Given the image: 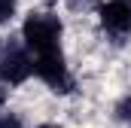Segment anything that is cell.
<instances>
[{
    "label": "cell",
    "instance_id": "9c48e42d",
    "mask_svg": "<svg viewBox=\"0 0 131 128\" xmlns=\"http://www.w3.org/2000/svg\"><path fill=\"white\" fill-rule=\"evenodd\" d=\"M3 101H6V86H0V107H3Z\"/></svg>",
    "mask_w": 131,
    "mask_h": 128
},
{
    "label": "cell",
    "instance_id": "8992f818",
    "mask_svg": "<svg viewBox=\"0 0 131 128\" xmlns=\"http://www.w3.org/2000/svg\"><path fill=\"white\" fill-rule=\"evenodd\" d=\"M113 116L131 128V95H125V98H119V101H116V107H113Z\"/></svg>",
    "mask_w": 131,
    "mask_h": 128
},
{
    "label": "cell",
    "instance_id": "277c9868",
    "mask_svg": "<svg viewBox=\"0 0 131 128\" xmlns=\"http://www.w3.org/2000/svg\"><path fill=\"white\" fill-rule=\"evenodd\" d=\"M101 28L110 34L116 43L131 37V0H107L98 9Z\"/></svg>",
    "mask_w": 131,
    "mask_h": 128
},
{
    "label": "cell",
    "instance_id": "ba28073f",
    "mask_svg": "<svg viewBox=\"0 0 131 128\" xmlns=\"http://www.w3.org/2000/svg\"><path fill=\"white\" fill-rule=\"evenodd\" d=\"M12 12H15V0H0V25H3V22H9V18H12Z\"/></svg>",
    "mask_w": 131,
    "mask_h": 128
},
{
    "label": "cell",
    "instance_id": "6da1fadb",
    "mask_svg": "<svg viewBox=\"0 0 131 128\" xmlns=\"http://www.w3.org/2000/svg\"><path fill=\"white\" fill-rule=\"evenodd\" d=\"M34 76V55L21 37H3L0 40V82L15 89L25 86Z\"/></svg>",
    "mask_w": 131,
    "mask_h": 128
},
{
    "label": "cell",
    "instance_id": "52a82bcc",
    "mask_svg": "<svg viewBox=\"0 0 131 128\" xmlns=\"http://www.w3.org/2000/svg\"><path fill=\"white\" fill-rule=\"evenodd\" d=\"M0 128H25V122H21V116L18 113H0Z\"/></svg>",
    "mask_w": 131,
    "mask_h": 128
},
{
    "label": "cell",
    "instance_id": "30bf717a",
    "mask_svg": "<svg viewBox=\"0 0 131 128\" xmlns=\"http://www.w3.org/2000/svg\"><path fill=\"white\" fill-rule=\"evenodd\" d=\"M37 128H58V125H49V122H43V125H37Z\"/></svg>",
    "mask_w": 131,
    "mask_h": 128
},
{
    "label": "cell",
    "instance_id": "5b68a950",
    "mask_svg": "<svg viewBox=\"0 0 131 128\" xmlns=\"http://www.w3.org/2000/svg\"><path fill=\"white\" fill-rule=\"evenodd\" d=\"M67 9L76 12V15H89V12H98L101 9V0H64Z\"/></svg>",
    "mask_w": 131,
    "mask_h": 128
},
{
    "label": "cell",
    "instance_id": "3957f363",
    "mask_svg": "<svg viewBox=\"0 0 131 128\" xmlns=\"http://www.w3.org/2000/svg\"><path fill=\"white\" fill-rule=\"evenodd\" d=\"M34 76L40 82H46L55 95H70L76 79L67 67L64 49H52V52H43V55H34Z\"/></svg>",
    "mask_w": 131,
    "mask_h": 128
},
{
    "label": "cell",
    "instance_id": "7a4b0ae2",
    "mask_svg": "<svg viewBox=\"0 0 131 128\" xmlns=\"http://www.w3.org/2000/svg\"><path fill=\"white\" fill-rule=\"evenodd\" d=\"M61 34H64V25L55 12H31L21 25V40L31 49V55L61 49Z\"/></svg>",
    "mask_w": 131,
    "mask_h": 128
}]
</instances>
